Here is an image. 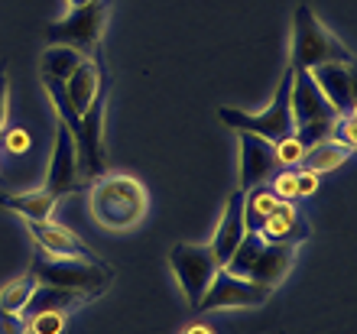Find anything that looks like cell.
<instances>
[{
    "mask_svg": "<svg viewBox=\"0 0 357 334\" xmlns=\"http://www.w3.org/2000/svg\"><path fill=\"white\" fill-rule=\"evenodd\" d=\"M88 211L98 227L111 234H127L143 224L150 211V195L140 179L123 172H104L101 179H94L88 192Z\"/></svg>",
    "mask_w": 357,
    "mask_h": 334,
    "instance_id": "6da1fadb",
    "label": "cell"
},
{
    "mask_svg": "<svg viewBox=\"0 0 357 334\" xmlns=\"http://www.w3.org/2000/svg\"><path fill=\"white\" fill-rule=\"evenodd\" d=\"M292 263H296V247L292 243H270L257 231H247L241 237V243L234 247V253L227 257L225 269L273 292L282 279L289 276Z\"/></svg>",
    "mask_w": 357,
    "mask_h": 334,
    "instance_id": "7a4b0ae2",
    "label": "cell"
},
{
    "mask_svg": "<svg viewBox=\"0 0 357 334\" xmlns=\"http://www.w3.org/2000/svg\"><path fill=\"white\" fill-rule=\"evenodd\" d=\"M29 276L36 279V286L72 289L91 298H98L114 282V273L98 257H39Z\"/></svg>",
    "mask_w": 357,
    "mask_h": 334,
    "instance_id": "3957f363",
    "label": "cell"
},
{
    "mask_svg": "<svg viewBox=\"0 0 357 334\" xmlns=\"http://www.w3.org/2000/svg\"><path fill=\"white\" fill-rule=\"evenodd\" d=\"M328 62H354L344 43L321 23L309 7H296L292 17V68H315V66H328Z\"/></svg>",
    "mask_w": 357,
    "mask_h": 334,
    "instance_id": "277c9868",
    "label": "cell"
},
{
    "mask_svg": "<svg viewBox=\"0 0 357 334\" xmlns=\"http://www.w3.org/2000/svg\"><path fill=\"white\" fill-rule=\"evenodd\" d=\"M289 117H292V133H296L305 146L325 139L331 133V123H335V111H331L328 101L321 98V91L315 88V82H312V75L305 72V68H292Z\"/></svg>",
    "mask_w": 357,
    "mask_h": 334,
    "instance_id": "5b68a950",
    "label": "cell"
},
{
    "mask_svg": "<svg viewBox=\"0 0 357 334\" xmlns=\"http://www.w3.org/2000/svg\"><path fill=\"white\" fill-rule=\"evenodd\" d=\"M289 82H292V68H286V75L280 78V88H276V94H273V104L266 107V111L247 114V111H241V107H218V121L234 133H254V137H260V139L280 143L282 137H289L292 133Z\"/></svg>",
    "mask_w": 357,
    "mask_h": 334,
    "instance_id": "8992f818",
    "label": "cell"
},
{
    "mask_svg": "<svg viewBox=\"0 0 357 334\" xmlns=\"http://www.w3.org/2000/svg\"><path fill=\"white\" fill-rule=\"evenodd\" d=\"M104 23H107V3L104 0H91L85 7L68 10L66 17L56 20V23H49L46 43L49 46L78 49L82 56H91L104 36Z\"/></svg>",
    "mask_w": 357,
    "mask_h": 334,
    "instance_id": "52a82bcc",
    "label": "cell"
},
{
    "mask_svg": "<svg viewBox=\"0 0 357 334\" xmlns=\"http://www.w3.org/2000/svg\"><path fill=\"white\" fill-rule=\"evenodd\" d=\"M104 123H107V94H98V101L88 107L82 117H78L75 127V149H78V176L85 179H101L107 172V133H104Z\"/></svg>",
    "mask_w": 357,
    "mask_h": 334,
    "instance_id": "ba28073f",
    "label": "cell"
},
{
    "mask_svg": "<svg viewBox=\"0 0 357 334\" xmlns=\"http://www.w3.org/2000/svg\"><path fill=\"white\" fill-rule=\"evenodd\" d=\"M169 269L176 276V286L182 292V298L188 305H195L202 298V292L208 289V282H211V276L221 269V263H218V257L211 253L208 243L182 241L169 250Z\"/></svg>",
    "mask_w": 357,
    "mask_h": 334,
    "instance_id": "9c48e42d",
    "label": "cell"
},
{
    "mask_svg": "<svg viewBox=\"0 0 357 334\" xmlns=\"http://www.w3.org/2000/svg\"><path fill=\"white\" fill-rule=\"evenodd\" d=\"M270 298V289L257 286L244 276L227 273L225 266L218 269L208 289L202 292V298L195 302L198 312H221V308H264Z\"/></svg>",
    "mask_w": 357,
    "mask_h": 334,
    "instance_id": "30bf717a",
    "label": "cell"
},
{
    "mask_svg": "<svg viewBox=\"0 0 357 334\" xmlns=\"http://www.w3.org/2000/svg\"><path fill=\"white\" fill-rule=\"evenodd\" d=\"M43 188L56 198H66L78 188L75 130L68 127V121L62 117V114H56V137H52V153H49V169H46V182H43Z\"/></svg>",
    "mask_w": 357,
    "mask_h": 334,
    "instance_id": "8fae6325",
    "label": "cell"
},
{
    "mask_svg": "<svg viewBox=\"0 0 357 334\" xmlns=\"http://www.w3.org/2000/svg\"><path fill=\"white\" fill-rule=\"evenodd\" d=\"M280 169L270 139H260L254 133H237V188H254L270 182V176Z\"/></svg>",
    "mask_w": 357,
    "mask_h": 334,
    "instance_id": "7c38bea8",
    "label": "cell"
},
{
    "mask_svg": "<svg viewBox=\"0 0 357 334\" xmlns=\"http://www.w3.org/2000/svg\"><path fill=\"white\" fill-rule=\"evenodd\" d=\"M312 82L321 91V98L328 101L335 117L354 114L357 94H354V62H328V66L309 68Z\"/></svg>",
    "mask_w": 357,
    "mask_h": 334,
    "instance_id": "4fadbf2b",
    "label": "cell"
},
{
    "mask_svg": "<svg viewBox=\"0 0 357 334\" xmlns=\"http://www.w3.org/2000/svg\"><path fill=\"white\" fill-rule=\"evenodd\" d=\"M244 234H247V221H244V188H237V192H231V198H227L225 214H221V221H218V227H215V237H211V243H208L221 266H225L227 257L234 253V247L241 243V237H244Z\"/></svg>",
    "mask_w": 357,
    "mask_h": 334,
    "instance_id": "5bb4252c",
    "label": "cell"
},
{
    "mask_svg": "<svg viewBox=\"0 0 357 334\" xmlns=\"http://www.w3.org/2000/svg\"><path fill=\"white\" fill-rule=\"evenodd\" d=\"M26 231L43 257H94L85 243L78 241L75 231H68L62 224H52V218L49 221H29Z\"/></svg>",
    "mask_w": 357,
    "mask_h": 334,
    "instance_id": "9a60e30c",
    "label": "cell"
},
{
    "mask_svg": "<svg viewBox=\"0 0 357 334\" xmlns=\"http://www.w3.org/2000/svg\"><path fill=\"white\" fill-rule=\"evenodd\" d=\"M257 234L270 243H292V247H299L302 241H309V224H305L302 211L296 208V202H276L273 214L266 218L264 227Z\"/></svg>",
    "mask_w": 357,
    "mask_h": 334,
    "instance_id": "2e32d148",
    "label": "cell"
},
{
    "mask_svg": "<svg viewBox=\"0 0 357 334\" xmlns=\"http://www.w3.org/2000/svg\"><path fill=\"white\" fill-rule=\"evenodd\" d=\"M85 302H91V296H85V292H72V289H56V286H36L20 315L29 318V315H39V312H72V308L85 305Z\"/></svg>",
    "mask_w": 357,
    "mask_h": 334,
    "instance_id": "e0dca14e",
    "label": "cell"
},
{
    "mask_svg": "<svg viewBox=\"0 0 357 334\" xmlns=\"http://www.w3.org/2000/svg\"><path fill=\"white\" fill-rule=\"evenodd\" d=\"M56 195H49L46 188H29V192H20V195H3L0 204L10 208L13 214H20L23 221H49L52 211H56Z\"/></svg>",
    "mask_w": 357,
    "mask_h": 334,
    "instance_id": "ac0fdd59",
    "label": "cell"
},
{
    "mask_svg": "<svg viewBox=\"0 0 357 334\" xmlns=\"http://www.w3.org/2000/svg\"><path fill=\"white\" fill-rule=\"evenodd\" d=\"M351 156H354V153H351L348 146H341V143H335L331 137H325V139H319V143L305 146L302 169H312V172L325 176V172H335V169H341Z\"/></svg>",
    "mask_w": 357,
    "mask_h": 334,
    "instance_id": "d6986e66",
    "label": "cell"
},
{
    "mask_svg": "<svg viewBox=\"0 0 357 334\" xmlns=\"http://www.w3.org/2000/svg\"><path fill=\"white\" fill-rule=\"evenodd\" d=\"M82 52L68 46H49L39 59V75H43V84H62L68 75L75 72V66L82 62Z\"/></svg>",
    "mask_w": 357,
    "mask_h": 334,
    "instance_id": "ffe728a7",
    "label": "cell"
},
{
    "mask_svg": "<svg viewBox=\"0 0 357 334\" xmlns=\"http://www.w3.org/2000/svg\"><path fill=\"white\" fill-rule=\"evenodd\" d=\"M280 198L270 192V185H254L244 192V221H247V231H260L264 221L273 214Z\"/></svg>",
    "mask_w": 357,
    "mask_h": 334,
    "instance_id": "44dd1931",
    "label": "cell"
},
{
    "mask_svg": "<svg viewBox=\"0 0 357 334\" xmlns=\"http://www.w3.org/2000/svg\"><path fill=\"white\" fill-rule=\"evenodd\" d=\"M33 289H36V279L29 276V273L3 282V286H0V308H7V312H17L20 315L23 305L29 302V296H33Z\"/></svg>",
    "mask_w": 357,
    "mask_h": 334,
    "instance_id": "7402d4cb",
    "label": "cell"
},
{
    "mask_svg": "<svg viewBox=\"0 0 357 334\" xmlns=\"http://www.w3.org/2000/svg\"><path fill=\"white\" fill-rule=\"evenodd\" d=\"M68 312H39L26 318V334H62L68 321Z\"/></svg>",
    "mask_w": 357,
    "mask_h": 334,
    "instance_id": "603a6c76",
    "label": "cell"
},
{
    "mask_svg": "<svg viewBox=\"0 0 357 334\" xmlns=\"http://www.w3.org/2000/svg\"><path fill=\"white\" fill-rule=\"evenodd\" d=\"M273 153H276V162L280 166H302V156H305V143H302L296 133H289V137H282L280 143H273Z\"/></svg>",
    "mask_w": 357,
    "mask_h": 334,
    "instance_id": "cb8c5ba5",
    "label": "cell"
},
{
    "mask_svg": "<svg viewBox=\"0 0 357 334\" xmlns=\"http://www.w3.org/2000/svg\"><path fill=\"white\" fill-rule=\"evenodd\" d=\"M296 169H299V166H296ZM296 169L280 166L270 176V192L280 198V202H299V192H296Z\"/></svg>",
    "mask_w": 357,
    "mask_h": 334,
    "instance_id": "d4e9b609",
    "label": "cell"
},
{
    "mask_svg": "<svg viewBox=\"0 0 357 334\" xmlns=\"http://www.w3.org/2000/svg\"><path fill=\"white\" fill-rule=\"evenodd\" d=\"M335 143H341V146H348L351 153L357 149V114H344V117H335V123H331V133H328Z\"/></svg>",
    "mask_w": 357,
    "mask_h": 334,
    "instance_id": "484cf974",
    "label": "cell"
},
{
    "mask_svg": "<svg viewBox=\"0 0 357 334\" xmlns=\"http://www.w3.org/2000/svg\"><path fill=\"white\" fill-rule=\"evenodd\" d=\"M321 185V176L319 172H312V169H296V192H299V198H312L315 192H319Z\"/></svg>",
    "mask_w": 357,
    "mask_h": 334,
    "instance_id": "4316f807",
    "label": "cell"
},
{
    "mask_svg": "<svg viewBox=\"0 0 357 334\" xmlns=\"http://www.w3.org/2000/svg\"><path fill=\"white\" fill-rule=\"evenodd\" d=\"M0 334H26V318L0 308Z\"/></svg>",
    "mask_w": 357,
    "mask_h": 334,
    "instance_id": "83f0119b",
    "label": "cell"
},
{
    "mask_svg": "<svg viewBox=\"0 0 357 334\" xmlns=\"http://www.w3.org/2000/svg\"><path fill=\"white\" fill-rule=\"evenodd\" d=\"M0 137H7V149H10V153H26V149H29V133L23 130V127L3 130Z\"/></svg>",
    "mask_w": 357,
    "mask_h": 334,
    "instance_id": "f1b7e54d",
    "label": "cell"
},
{
    "mask_svg": "<svg viewBox=\"0 0 357 334\" xmlns=\"http://www.w3.org/2000/svg\"><path fill=\"white\" fill-rule=\"evenodd\" d=\"M10 123V82L7 75H0V133L7 130Z\"/></svg>",
    "mask_w": 357,
    "mask_h": 334,
    "instance_id": "f546056e",
    "label": "cell"
},
{
    "mask_svg": "<svg viewBox=\"0 0 357 334\" xmlns=\"http://www.w3.org/2000/svg\"><path fill=\"white\" fill-rule=\"evenodd\" d=\"M85 3H91V0H66V10H75V7H85Z\"/></svg>",
    "mask_w": 357,
    "mask_h": 334,
    "instance_id": "4dcf8cb0",
    "label": "cell"
}]
</instances>
